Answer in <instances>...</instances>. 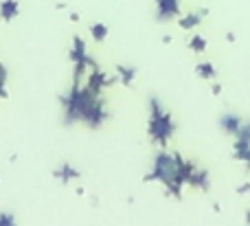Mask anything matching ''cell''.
I'll list each match as a JSON object with an SVG mask.
<instances>
[{
    "mask_svg": "<svg viewBox=\"0 0 250 226\" xmlns=\"http://www.w3.org/2000/svg\"><path fill=\"white\" fill-rule=\"evenodd\" d=\"M62 121L64 125L83 123L90 130H99L110 119V110L104 97H97L83 83H73L64 95H60Z\"/></svg>",
    "mask_w": 250,
    "mask_h": 226,
    "instance_id": "1",
    "label": "cell"
},
{
    "mask_svg": "<svg viewBox=\"0 0 250 226\" xmlns=\"http://www.w3.org/2000/svg\"><path fill=\"white\" fill-rule=\"evenodd\" d=\"M193 167L195 161L185 158L180 152H167V147H163L154 156L151 169L143 176V183H158L163 185L169 198L182 200V189L187 187V178H189Z\"/></svg>",
    "mask_w": 250,
    "mask_h": 226,
    "instance_id": "2",
    "label": "cell"
},
{
    "mask_svg": "<svg viewBox=\"0 0 250 226\" xmlns=\"http://www.w3.org/2000/svg\"><path fill=\"white\" fill-rule=\"evenodd\" d=\"M147 105H149V117H147V136L149 141L156 145V147H167L169 141L176 136L178 125L173 121L171 112L160 103V99L156 95H151L147 99Z\"/></svg>",
    "mask_w": 250,
    "mask_h": 226,
    "instance_id": "3",
    "label": "cell"
},
{
    "mask_svg": "<svg viewBox=\"0 0 250 226\" xmlns=\"http://www.w3.org/2000/svg\"><path fill=\"white\" fill-rule=\"evenodd\" d=\"M68 60L73 62V83H82L86 73L90 68H95L97 60L88 53V44L82 35H73V42H70V51H68Z\"/></svg>",
    "mask_w": 250,
    "mask_h": 226,
    "instance_id": "4",
    "label": "cell"
},
{
    "mask_svg": "<svg viewBox=\"0 0 250 226\" xmlns=\"http://www.w3.org/2000/svg\"><path fill=\"white\" fill-rule=\"evenodd\" d=\"M117 82H119L117 75H108L105 70H101L99 66L90 68L86 73V77H83V86L97 97H104V92L108 90V88H112Z\"/></svg>",
    "mask_w": 250,
    "mask_h": 226,
    "instance_id": "5",
    "label": "cell"
},
{
    "mask_svg": "<svg viewBox=\"0 0 250 226\" xmlns=\"http://www.w3.org/2000/svg\"><path fill=\"white\" fill-rule=\"evenodd\" d=\"M230 156L233 161H239L250 169V119H246L239 130V134L235 136V143L230 145Z\"/></svg>",
    "mask_w": 250,
    "mask_h": 226,
    "instance_id": "6",
    "label": "cell"
},
{
    "mask_svg": "<svg viewBox=\"0 0 250 226\" xmlns=\"http://www.w3.org/2000/svg\"><path fill=\"white\" fill-rule=\"evenodd\" d=\"M182 16V0H156V20L169 22Z\"/></svg>",
    "mask_w": 250,
    "mask_h": 226,
    "instance_id": "7",
    "label": "cell"
},
{
    "mask_svg": "<svg viewBox=\"0 0 250 226\" xmlns=\"http://www.w3.org/2000/svg\"><path fill=\"white\" fill-rule=\"evenodd\" d=\"M187 187L195 189V191L207 193L208 189H211V171L204 169V167H200L198 163H195V167L191 169L189 178H187Z\"/></svg>",
    "mask_w": 250,
    "mask_h": 226,
    "instance_id": "8",
    "label": "cell"
},
{
    "mask_svg": "<svg viewBox=\"0 0 250 226\" xmlns=\"http://www.w3.org/2000/svg\"><path fill=\"white\" fill-rule=\"evenodd\" d=\"M208 13H211V9L208 7L193 9V11H189V13H185V16L178 18V26H180L182 31H193V29H198V26L202 24L204 18H207Z\"/></svg>",
    "mask_w": 250,
    "mask_h": 226,
    "instance_id": "9",
    "label": "cell"
},
{
    "mask_svg": "<svg viewBox=\"0 0 250 226\" xmlns=\"http://www.w3.org/2000/svg\"><path fill=\"white\" fill-rule=\"evenodd\" d=\"M53 178H55L60 185H70V183H75V180L82 178V171H79L73 163L62 161L60 165L53 169Z\"/></svg>",
    "mask_w": 250,
    "mask_h": 226,
    "instance_id": "10",
    "label": "cell"
},
{
    "mask_svg": "<svg viewBox=\"0 0 250 226\" xmlns=\"http://www.w3.org/2000/svg\"><path fill=\"white\" fill-rule=\"evenodd\" d=\"M244 121L246 119L242 117V114H237V112H224L220 117V127H222V132L224 134H229V136H237L239 134V130H242V125H244Z\"/></svg>",
    "mask_w": 250,
    "mask_h": 226,
    "instance_id": "11",
    "label": "cell"
},
{
    "mask_svg": "<svg viewBox=\"0 0 250 226\" xmlns=\"http://www.w3.org/2000/svg\"><path fill=\"white\" fill-rule=\"evenodd\" d=\"M20 16V0H0V20L13 22Z\"/></svg>",
    "mask_w": 250,
    "mask_h": 226,
    "instance_id": "12",
    "label": "cell"
},
{
    "mask_svg": "<svg viewBox=\"0 0 250 226\" xmlns=\"http://www.w3.org/2000/svg\"><path fill=\"white\" fill-rule=\"evenodd\" d=\"M117 77H119V82L123 83L125 88H132L134 86V82H136V77H138V70H136V66H125V64H117Z\"/></svg>",
    "mask_w": 250,
    "mask_h": 226,
    "instance_id": "13",
    "label": "cell"
},
{
    "mask_svg": "<svg viewBox=\"0 0 250 226\" xmlns=\"http://www.w3.org/2000/svg\"><path fill=\"white\" fill-rule=\"evenodd\" d=\"M193 73L198 75L200 79H204V82H213V79H217V68L213 62H198L193 68Z\"/></svg>",
    "mask_w": 250,
    "mask_h": 226,
    "instance_id": "14",
    "label": "cell"
},
{
    "mask_svg": "<svg viewBox=\"0 0 250 226\" xmlns=\"http://www.w3.org/2000/svg\"><path fill=\"white\" fill-rule=\"evenodd\" d=\"M88 33H90V38L95 40V42L101 44L110 35V29H108V24H105V22L97 20V22H90V26H88Z\"/></svg>",
    "mask_w": 250,
    "mask_h": 226,
    "instance_id": "15",
    "label": "cell"
},
{
    "mask_svg": "<svg viewBox=\"0 0 250 226\" xmlns=\"http://www.w3.org/2000/svg\"><path fill=\"white\" fill-rule=\"evenodd\" d=\"M187 46H189V51H193V53H207V48H208V42H207V38L204 35H200V33H193L189 40H187Z\"/></svg>",
    "mask_w": 250,
    "mask_h": 226,
    "instance_id": "16",
    "label": "cell"
},
{
    "mask_svg": "<svg viewBox=\"0 0 250 226\" xmlns=\"http://www.w3.org/2000/svg\"><path fill=\"white\" fill-rule=\"evenodd\" d=\"M18 224V218L11 213V211H2L0 213V226H13Z\"/></svg>",
    "mask_w": 250,
    "mask_h": 226,
    "instance_id": "17",
    "label": "cell"
},
{
    "mask_svg": "<svg viewBox=\"0 0 250 226\" xmlns=\"http://www.w3.org/2000/svg\"><path fill=\"white\" fill-rule=\"evenodd\" d=\"M235 193H237V196H246V193H250V180H244L242 185H237Z\"/></svg>",
    "mask_w": 250,
    "mask_h": 226,
    "instance_id": "18",
    "label": "cell"
},
{
    "mask_svg": "<svg viewBox=\"0 0 250 226\" xmlns=\"http://www.w3.org/2000/svg\"><path fill=\"white\" fill-rule=\"evenodd\" d=\"M222 90H224V88H222V83L217 82V79H213V82H211V95L213 97H220Z\"/></svg>",
    "mask_w": 250,
    "mask_h": 226,
    "instance_id": "19",
    "label": "cell"
},
{
    "mask_svg": "<svg viewBox=\"0 0 250 226\" xmlns=\"http://www.w3.org/2000/svg\"><path fill=\"white\" fill-rule=\"evenodd\" d=\"M7 79H9V70L2 64V60H0V83H7Z\"/></svg>",
    "mask_w": 250,
    "mask_h": 226,
    "instance_id": "20",
    "label": "cell"
},
{
    "mask_svg": "<svg viewBox=\"0 0 250 226\" xmlns=\"http://www.w3.org/2000/svg\"><path fill=\"white\" fill-rule=\"evenodd\" d=\"M0 99H9V90H7V83H0Z\"/></svg>",
    "mask_w": 250,
    "mask_h": 226,
    "instance_id": "21",
    "label": "cell"
},
{
    "mask_svg": "<svg viewBox=\"0 0 250 226\" xmlns=\"http://www.w3.org/2000/svg\"><path fill=\"white\" fill-rule=\"evenodd\" d=\"M224 40H226V42H230V44H233V42H237V35H235L233 31H229V33L224 35Z\"/></svg>",
    "mask_w": 250,
    "mask_h": 226,
    "instance_id": "22",
    "label": "cell"
},
{
    "mask_svg": "<svg viewBox=\"0 0 250 226\" xmlns=\"http://www.w3.org/2000/svg\"><path fill=\"white\" fill-rule=\"evenodd\" d=\"M82 20V13L79 11H70V22H79Z\"/></svg>",
    "mask_w": 250,
    "mask_h": 226,
    "instance_id": "23",
    "label": "cell"
},
{
    "mask_svg": "<svg viewBox=\"0 0 250 226\" xmlns=\"http://www.w3.org/2000/svg\"><path fill=\"white\" fill-rule=\"evenodd\" d=\"M171 40H173V38H171L169 33H167V35H163V44H171Z\"/></svg>",
    "mask_w": 250,
    "mask_h": 226,
    "instance_id": "24",
    "label": "cell"
},
{
    "mask_svg": "<svg viewBox=\"0 0 250 226\" xmlns=\"http://www.w3.org/2000/svg\"><path fill=\"white\" fill-rule=\"evenodd\" d=\"M75 193H77V196H79V198H82V196H83V193H86V189H83V187H77V189H75Z\"/></svg>",
    "mask_w": 250,
    "mask_h": 226,
    "instance_id": "25",
    "label": "cell"
},
{
    "mask_svg": "<svg viewBox=\"0 0 250 226\" xmlns=\"http://www.w3.org/2000/svg\"><path fill=\"white\" fill-rule=\"evenodd\" d=\"M55 9H57V11H62V9H66V2H55Z\"/></svg>",
    "mask_w": 250,
    "mask_h": 226,
    "instance_id": "26",
    "label": "cell"
},
{
    "mask_svg": "<svg viewBox=\"0 0 250 226\" xmlns=\"http://www.w3.org/2000/svg\"><path fill=\"white\" fill-rule=\"evenodd\" d=\"M244 222H246V224H250V209L246 211V215H244Z\"/></svg>",
    "mask_w": 250,
    "mask_h": 226,
    "instance_id": "27",
    "label": "cell"
}]
</instances>
